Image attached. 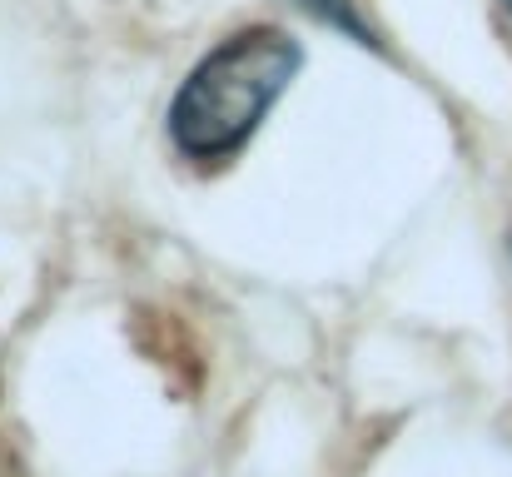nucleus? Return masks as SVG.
Instances as JSON below:
<instances>
[{"mask_svg": "<svg viewBox=\"0 0 512 477\" xmlns=\"http://www.w3.org/2000/svg\"><path fill=\"white\" fill-rule=\"evenodd\" d=\"M299 70L304 45L279 25H249L224 35L174 90L165 115L174 155L199 169L239 159L274 115V105L289 95Z\"/></svg>", "mask_w": 512, "mask_h": 477, "instance_id": "obj_1", "label": "nucleus"}, {"mask_svg": "<svg viewBox=\"0 0 512 477\" xmlns=\"http://www.w3.org/2000/svg\"><path fill=\"white\" fill-rule=\"evenodd\" d=\"M304 15H314V20H324L329 30H339L348 35L353 45H378V35H373V25L358 15V0H294Z\"/></svg>", "mask_w": 512, "mask_h": 477, "instance_id": "obj_2", "label": "nucleus"}, {"mask_svg": "<svg viewBox=\"0 0 512 477\" xmlns=\"http://www.w3.org/2000/svg\"><path fill=\"white\" fill-rule=\"evenodd\" d=\"M503 5H508V10H512V0H503Z\"/></svg>", "mask_w": 512, "mask_h": 477, "instance_id": "obj_3", "label": "nucleus"}]
</instances>
